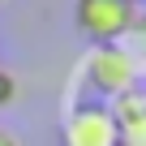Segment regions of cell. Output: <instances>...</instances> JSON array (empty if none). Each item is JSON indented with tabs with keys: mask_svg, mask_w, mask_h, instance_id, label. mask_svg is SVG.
Instances as JSON below:
<instances>
[{
	"mask_svg": "<svg viewBox=\"0 0 146 146\" xmlns=\"http://www.w3.org/2000/svg\"><path fill=\"white\" fill-rule=\"evenodd\" d=\"M133 82H137V60H133V52H125L120 43L90 47L86 60H82V69H78V86H82L78 99L112 103V99L125 95Z\"/></svg>",
	"mask_w": 146,
	"mask_h": 146,
	"instance_id": "cell-1",
	"label": "cell"
},
{
	"mask_svg": "<svg viewBox=\"0 0 146 146\" xmlns=\"http://www.w3.org/2000/svg\"><path fill=\"white\" fill-rule=\"evenodd\" d=\"M73 26L95 47L120 43L129 30H137V5L129 0H73Z\"/></svg>",
	"mask_w": 146,
	"mask_h": 146,
	"instance_id": "cell-2",
	"label": "cell"
},
{
	"mask_svg": "<svg viewBox=\"0 0 146 146\" xmlns=\"http://www.w3.org/2000/svg\"><path fill=\"white\" fill-rule=\"evenodd\" d=\"M60 142L64 146H116L120 142V129H116L108 103L73 99L69 112H64V125H60Z\"/></svg>",
	"mask_w": 146,
	"mask_h": 146,
	"instance_id": "cell-3",
	"label": "cell"
},
{
	"mask_svg": "<svg viewBox=\"0 0 146 146\" xmlns=\"http://www.w3.org/2000/svg\"><path fill=\"white\" fill-rule=\"evenodd\" d=\"M108 112H112V120H116L120 133H142L146 129V86L133 82L125 95H116L108 103Z\"/></svg>",
	"mask_w": 146,
	"mask_h": 146,
	"instance_id": "cell-4",
	"label": "cell"
},
{
	"mask_svg": "<svg viewBox=\"0 0 146 146\" xmlns=\"http://www.w3.org/2000/svg\"><path fill=\"white\" fill-rule=\"evenodd\" d=\"M13 103H17V78L9 69H0V112H9Z\"/></svg>",
	"mask_w": 146,
	"mask_h": 146,
	"instance_id": "cell-5",
	"label": "cell"
},
{
	"mask_svg": "<svg viewBox=\"0 0 146 146\" xmlns=\"http://www.w3.org/2000/svg\"><path fill=\"white\" fill-rule=\"evenodd\" d=\"M116 146H146V129H142V133H120Z\"/></svg>",
	"mask_w": 146,
	"mask_h": 146,
	"instance_id": "cell-6",
	"label": "cell"
},
{
	"mask_svg": "<svg viewBox=\"0 0 146 146\" xmlns=\"http://www.w3.org/2000/svg\"><path fill=\"white\" fill-rule=\"evenodd\" d=\"M0 146H26V142H22L13 129H5V125H0Z\"/></svg>",
	"mask_w": 146,
	"mask_h": 146,
	"instance_id": "cell-7",
	"label": "cell"
},
{
	"mask_svg": "<svg viewBox=\"0 0 146 146\" xmlns=\"http://www.w3.org/2000/svg\"><path fill=\"white\" fill-rule=\"evenodd\" d=\"M129 5H142V0H129Z\"/></svg>",
	"mask_w": 146,
	"mask_h": 146,
	"instance_id": "cell-8",
	"label": "cell"
},
{
	"mask_svg": "<svg viewBox=\"0 0 146 146\" xmlns=\"http://www.w3.org/2000/svg\"><path fill=\"white\" fill-rule=\"evenodd\" d=\"M0 5H9V0H0Z\"/></svg>",
	"mask_w": 146,
	"mask_h": 146,
	"instance_id": "cell-9",
	"label": "cell"
},
{
	"mask_svg": "<svg viewBox=\"0 0 146 146\" xmlns=\"http://www.w3.org/2000/svg\"><path fill=\"white\" fill-rule=\"evenodd\" d=\"M0 69H5V64H0Z\"/></svg>",
	"mask_w": 146,
	"mask_h": 146,
	"instance_id": "cell-10",
	"label": "cell"
}]
</instances>
